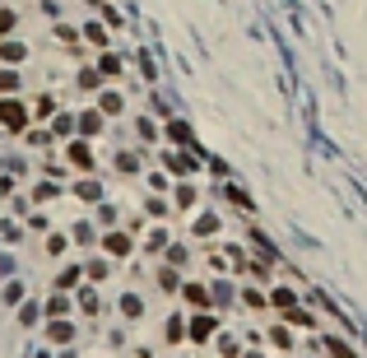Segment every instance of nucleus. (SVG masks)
<instances>
[{
  "instance_id": "obj_1",
  "label": "nucleus",
  "mask_w": 367,
  "mask_h": 358,
  "mask_svg": "<svg viewBox=\"0 0 367 358\" xmlns=\"http://www.w3.org/2000/svg\"><path fill=\"white\" fill-rule=\"evenodd\" d=\"M33 112L23 107V98H0V131L5 135H28Z\"/></svg>"
},
{
  "instance_id": "obj_2",
  "label": "nucleus",
  "mask_w": 367,
  "mask_h": 358,
  "mask_svg": "<svg viewBox=\"0 0 367 358\" xmlns=\"http://www.w3.org/2000/svg\"><path fill=\"white\" fill-rule=\"evenodd\" d=\"M75 335H79V326H75V321H42V340H47V349H70V345H75Z\"/></svg>"
},
{
  "instance_id": "obj_3",
  "label": "nucleus",
  "mask_w": 367,
  "mask_h": 358,
  "mask_svg": "<svg viewBox=\"0 0 367 358\" xmlns=\"http://www.w3.org/2000/svg\"><path fill=\"white\" fill-rule=\"evenodd\" d=\"M52 289H56V293H79V289H84V261H70V265L56 270Z\"/></svg>"
},
{
  "instance_id": "obj_4",
  "label": "nucleus",
  "mask_w": 367,
  "mask_h": 358,
  "mask_svg": "<svg viewBox=\"0 0 367 358\" xmlns=\"http://www.w3.org/2000/svg\"><path fill=\"white\" fill-rule=\"evenodd\" d=\"M102 251H107V256H116V261H126L135 251V242H131V233H116V228H107V233H102Z\"/></svg>"
},
{
  "instance_id": "obj_5",
  "label": "nucleus",
  "mask_w": 367,
  "mask_h": 358,
  "mask_svg": "<svg viewBox=\"0 0 367 358\" xmlns=\"http://www.w3.org/2000/svg\"><path fill=\"white\" fill-rule=\"evenodd\" d=\"M214 330H219V321H214L210 312H195V316L186 321V340H195V345H205V340H210Z\"/></svg>"
},
{
  "instance_id": "obj_6",
  "label": "nucleus",
  "mask_w": 367,
  "mask_h": 358,
  "mask_svg": "<svg viewBox=\"0 0 367 358\" xmlns=\"http://www.w3.org/2000/svg\"><path fill=\"white\" fill-rule=\"evenodd\" d=\"M70 312H75L70 293H52V298L42 302V316H47V321H70Z\"/></svg>"
},
{
  "instance_id": "obj_7",
  "label": "nucleus",
  "mask_w": 367,
  "mask_h": 358,
  "mask_svg": "<svg viewBox=\"0 0 367 358\" xmlns=\"http://www.w3.org/2000/svg\"><path fill=\"white\" fill-rule=\"evenodd\" d=\"M14 321H19V330H37V326L47 321V316H42V302H37V298H28V302L19 307V312H14Z\"/></svg>"
},
{
  "instance_id": "obj_8",
  "label": "nucleus",
  "mask_w": 367,
  "mask_h": 358,
  "mask_svg": "<svg viewBox=\"0 0 367 358\" xmlns=\"http://www.w3.org/2000/svg\"><path fill=\"white\" fill-rule=\"evenodd\" d=\"M23 302H28V289H23V280H5V284H0V307H14V312H19Z\"/></svg>"
},
{
  "instance_id": "obj_9",
  "label": "nucleus",
  "mask_w": 367,
  "mask_h": 358,
  "mask_svg": "<svg viewBox=\"0 0 367 358\" xmlns=\"http://www.w3.org/2000/svg\"><path fill=\"white\" fill-rule=\"evenodd\" d=\"M66 158H70V168H79V172L93 168V149L84 145V140H70V145H66Z\"/></svg>"
},
{
  "instance_id": "obj_10",
  "label": "nucleus",
  "mask_w": 367,
  "mask_h": 358,
  "mask_svg": "<svg viewBox=\"0 0 367 358\" xmlns=\"http://www.w3.org/2000/svg\"><path fill=\"white\" fill-rule=\"evenodd\" d=\"M75 302H79V312H84V316H98V312H102V298H98V289H93V284H84V289L75 293Z\"/></svg>"
},
{
  "instance_id": "obj_11",
  "label": "nucleus",
  "mask_w": 367,
  "mask_h": 358,
  "mask_svg": "<svg viewBox=\"0 0 367 358\" xmlns=\"http://www.w3.org/2000/svg\"><path fill=\"white\" fill-rule=\"evenodd\" d=\"M107 275H112L107 256H93V261H84V280H89V284H102Z\"/></svg>"
},
{
  "instance_id": "obj_12",
  "label": "nucleus",
  "mask_w": 367,
  "mask_h": 358,
  "mask_svg": "<svg viewBox=\"0 0 367 358\" xmlns=\"http://www.w3.org/2000/svg\"><path fill=\"white\" fill-rule=\"evenodd\" d=\"M181 298H186L191 307H200V312L210 307V289H205V284H181Z\"/></svg>"
},
{
  "instance_id": "obj_13",
  "label": "nucleus",
  "mask_w": 367,
  "mask_h": 358,
  "mask_svg": "<svg viewBox=\"0 0 367 358\" xmlns=\"http://www.w3.org/2000/svg\"><path fill=\"white\" fill-rule=\"evenodd\" d=\"M121 316L126 321H140V316H145V298H140V293H121Z\"/></svg>"
},
{
  "instance_id": "obj_14",
  "label": "nucleus",
  "mask_w": 367,
  "mask_h": 358,
  "mask_svg": "<svg viewBox=\"0 0 367 358\" xmlns=\"http://www.w3.org/2000/svg\"><path fill=\"white\" fill-rule=\"evenodd\" d=\"M163 340H167V345H181V340H186V316H167Z\"/></svg>"
},
{
  "instance_id": "obj_15",
  "label": "nucleus",
  "mask_w": 367,
  "mask_h": 358,
  "mask_svg": "<svg viewBox=\"0 0 367 358\" xmlns=\"http://www.w3.org/2000/svg\"><path fill=\"white\" fill-rule=\"evenodd\" d=\"M42 251H47L52 261H61V256L70 251V237H66V233H47V246H42Z\"/></svg>"
},
{
  "instance_id": "obj_16",
  "label": "nucleus",
  "mask_w": 367,
  "mask_h": 358,
  "mask_svg": "<svg viewBox=\"0 0 367 358\" xmlns=\"http://www.w3.org/2000/svg\"><path fill=\"white\" fill-rule=\"evenodd\" d=\"M19 84H23L19 70H0V98H14V93H19Z\"/></svg>"
},
{
  "instance_id": "obj_17",
  "label": "nucleus",
  "mask_w": 367,
  "mask_h": 358,
  "mask_svg": "<svg viewBox=\"0 0 367 358\" xmlns=\"http://www.w3.org/2000/svg\"><path fill=\"white\" fill-rule=\"evenodd\" d=\"M321 345H325V354H330V358H358V354H354V345H344L339 335H325Z\"/></svg>"
},
{
  "instance_id": "obj_18",
  "label": "nucleus",
  "mask_w": 367,
  "mask_h": 358,
  "mask_svg": "<svg viewBox=\"0 0 367 358\" xmlns=\"http://www.w3.org/2000/svg\"><path fill=\"white\" fill-rule=\"evenodd\" d=\"M270 302H275L279 312L289 316V312H293V302H298V293H293V289H275V293H270Z\"/></svg>"
},
{
  "instance_id": "obj_19",
  "label": "nucleus",
  "mask_w": 367,
  "mask_h": 358,
  "mask_svg": "<svg viewBox=\"0 0 367 358\" xmlns=\"http://www.w3.org/2000/svg\"><path fill=\"white\" fill-rule=\"evenodd\" d=\"M23 56H28V47L23 42H10V37L0 42V61H23Z\"/></svg>"
},
{
  "instance_id": "obj_20",
  "label": "nucleus",
  "mask_w": 367,
  "mask_h": 358,
  "mask_svg": "<svg viewBox=\"0 0 367 358\" xmlns=\"http://www.w3.org/2000/svg\"><path fill=\"white\" fill-rule=\"evenodd\" d=\"M158 289H163V293H177L181 289V280H177V270H172V265L158 270Z\"/></svg>"
},
{
  "instance_id": "obj_21",
  "label": "nucleus",
  "mask_w": 367,
  "mask_h": 358,
  "mask_svg": "<svg viewBox=\"0 0 367 358\" xmlns=\"http://www.w3.org/2000/svg\"><path fill=\"white\" fill-rule=\"evenodd\" d=\"M270 345L275 349H293V330L289 326H270Z\"/></svg>"
},
{
  "instance_id": "obj_22",
  "label": "nucleus",
  "mask_w": 367,
  "mask_h": 358,
  "mask_svg": "<svg viewBox=\"0 0 367 358\" xmlns=\"http://www.w3.org/2000/svg\"><path fill=\"white\" fill-rule=\"evenodd\" d=\"M33 117H37V121H52V117H56V98H47V93H42V98L33 102Z\"/></svg>"
},
{
  "instance_id": "obj_23",
  "label": "nucleus",
  "mask_w": 367,
  "mask_h": 358,
  "mask_svg": "<svg viewBox=\"0 0 367 358\" xmlns=\"http://www.w3.org/2000/svg\"><path fill=\"white\" fill-rule=\"evenodd\" d=\"M75 196H79V201H102V186H98V181H79V186H75Z\"/></svg>"
},
{
  "instance_id": "obj_24",
  "label": "nucleus",
  "mask_w": 367,
  "mask_h": 358,
  "mask_svg": "<svg viewBox=\"0 0 367 358\" xmlns=\"http://www.w3.org/2000/svg\"><path fill=\"white\" fill-rule=\"evenodd\" d=\"M79 131H84V135H98L102 131V112H84V117H79Z\"/></svg>"
},
{
  "instance_id": "obj_25",
  "label": "nucleus",
  "mask_w": 367,
  "mask_h": 358,
  "mask_svg": "<svg viewBox=\"0 0 367 358\" xmlns=\"http://www.w3.org/2000/svg\"><path fill=\"white\" fill-rule=\"evenodd\" d=\"M75 117H70V112H61V117H52V135H70V131H75Z\"/></svg>"
},
{
  "instance_id": "obj_26",
  "label": "nucleus",
  "mask_w": 367,
  "mask_h": 358,
  "mask_svg": "<svg viewBox=\"0 0 367 358\" xmlns=\"http://www.w3.org/2000/svg\"><path fill=\"white\" fill-rule=\"evenodd\" d=\"M195 233H200V237L219 233V219H214V214H200V219H195Z\"/></svg>"
},
{
  "instance_id": "obj_27",
  "label": "nucleus",
  "mask_w": 367,
  "mask_h": 358,
  "mask_svg": "<svg viewBox=\"0 0 367 358\" xmlns=\"http://www.w3.org/2000/svg\"><path fill=\"white\" fill-rule=\"evenodd\" d=\"M98 112H107V117H116V112H121V98H116V93H102V102H98Z\"/></svg>"
},
{
  "instance_id": "obj_28",
  "label": "nucleus",
  "mask_w": 367,
  "mask_h": 358,
  "mask_svg": "<svg viewBox=\"0 0 367 358\" xmlns=\"http://www.w3.org/2000/svg\"><path fill=\"white\" fill-rule=\"evenodd\" d=\"M0 237H5V242H19V237H23V228L14 224V219H5V224H0Z\"/></svg>"
},
{
  "instance_id": "obj_29",
  "label": "nucleus",
  "mask_w": 367,
  "mask_h": 358,
  "mask_svg": "<svg viewBox=\"0 0 367 358\" xmlns=\"http://www.w3.org/2000/svg\"><path fill=\"white\" fill-rule=\"evenodd\" d=\"M23 140H28V145H33V149H42V145H52V131H28V135H23Z\"/></svg>"
},
{
  "instance_id": "obj_30",
  "label": "nucleus",
  "mask_w": 367,
  "mask_h": 358,
  "mask_svg": "<svg viewBox=\"0 0 367 358\" xmlns=\"http://www.w3.org/2000/svg\"><path fill=\"white\" fill-rule=\"evenodd\" d=\"M167 168L172 172H191V158L186 154H167Z\"/></svg>"
},
{
  "instance_id": "obj_31",
  "label": "nucleus",
  "mask_w": 367,
  "mask_h": 358,
  "mask_svg": "<svg viewBox=\"0 0 367 358\" xmlns=\"http://www.w3.org/2000/svg\"><path fill=\"white\" fill-rule=\"evenodd\" d=\"M52 196H56V186H52V181H37V186H33V201H37V205H42V201H52Z\"/></svg>"
},
{
  "instance_id": "obj_32",
  "label": "nucleus",
  "mask_w": 367,
  "mask_h": 358,
  "mask_svg": "<svg viewBox=\"0 0 367 358\" xmlns=\"http://www.w3.org/2000/svg\"><path fill=\"white\" fill-rule=\"evenodd\" d=\"M84 37H89V42H93V47H107V33H102L98 23H89V28H84Z\"/></svg>"
},
{
  "instance_id": "obj_33",
  "label": "nucleus",
  "mask_w": 367,
  "mask_h": 358,
  "mask_svg": "<svg viewBox=\"0 0 367 358\" xmlns=\"http://www.w3.org/2000/svg\"><path fill=\"white\" fill-rule=\"evenodd\" d=\"M98 70H79V89H98Z\"/></svg>"
},
{
  "instance_id": "obj_34",
  "label": "nucleus",
  "mask_w": 367,
  "mask_h": 358,
  "mask_svg": "<svg viewBox=\"0 0 367 358\" xmlns=\"http://www.w3.org/2000/svg\"><path fill=\"white\" fill-rule=\"evenodd\" d=\"M242 302H246V307H265V293H256V289H246V293H242Z\"/></svg>"
},
{
  "instance_id": "obj_35",
  "label": "nucleus",
  "mask_w": 367,
  "mask_h": 358,
  "mask_svg": "<svg viewBox=\"0 0 367 358\" xmlns=\"http://www.w3.org/2000/svg\"><path fill=\"white\" fill-rule=\"evenodd\" d=\"M28 228H33V233H47L52 224H47V214H28Z\"/></svg>"
},
{
  "instance_id": "obj_36",
  "label": "nucleus",
  "mask_w": 367,
  "mask_h": 358,
  "mask_svg": "<svg viewBox=\"0 0 367 358\" xmlns=\"http://www.w3.org/2000/svg\"><path fill=\"white\" fill-rule=\"evenodd\" d=\"M177 205H181V210H186V205H195V191L181 186V191H177Z\"/></svg>"
},
{
  "instance_id": "obj_37",
  "label": "nucleus",
  "mask_w": 367,
  "mask_h": 358,
  "mask_svg": "<svg viewBox=\"0 0 367 358\" xmlns=\"http://www.w3.org/2000/svg\"><path fill=\"white\" fill-rule=\"evenodd\" d=\"M75 242H93V228L89 224H75Z\"/></svg>"
},
{
  "instance_id": "obj_38",
  "label": "nucleus",
  "mask_w": 367,
  "mask_h": 358,
  "mask_svg": "<svg viewBox=\"0 0 367 358\" xmlns=\"http://www.w3.org/2000/svg\"><path fill=\"white\" fill-rule=\"evenodd\" d=\"M116 168H121V172H135V154H116Z\"/></svg>"
},
{
  "instance_id": "obj_39",
  "label": "nucleus",
  "mask_w": 367,
  "mask_h": 358,
  "mask_svg": "<svg viewBox=\"0 0 367 358\" xmlns=\"http://www.w3.org/2000/svg\"><path fill=\"white\" fill-rule=\"evenodd\" d=\"M167 246V233H149V251H163Z\"/></svg>"
},
{
  "instance_id": "obj_40",
  "label": "nucleus",
  "mask_w": 367,
  "mask_h": 358,
  "mask_svg": "<svg viewBox=\"0 0 367 358\" xmlns=\"http://www.w3.org/2000/svg\"><path fill=\"white\" fill-rule=\"evenodd\" d=\"M14 28V10H0V33H10Z\"/></svg>"
},
{
  "instance_id": "obj_41",
  "label": "nucleus",
  "mask_w": 367,
  "mask_h": 358,
  "mask_svg": "<svg viewBox=\"0 0 367 358\" xmlns=\"http://www.w3.org/2000/svg\"><path fill=\"white\" fill-rule=\"evenodd\" d=\"M56 358H75V349H61V354H56Z\"/></svg>"
},
{
  "instance_id": "obj_42",
  "label": "nucleus",
  "mask_w": 367,
  "mask_h": 358,
  "mask_svg": "<svg viewBox=\"0 0 367 358\" xmlns=\"http://www.w3.org/2000/svg\"><path fill=\"white\" fill-rule=\"evenodd\" d=\"M246 358H265V354H256V349H251V354H246Z\"/></svg>"
}]
</instances>
